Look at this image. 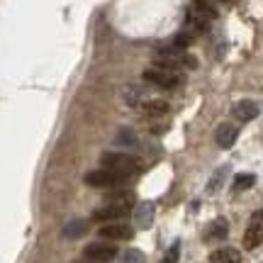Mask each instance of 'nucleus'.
Returning a JSON list of instances; mask_svg holds the SVG:
<instances>
[{
	"label": "nucleus",
	"mask_w": 263,
	"mask_h": 263,
	"mask_svg": "<svg viewBox=\"0 0 263 263\" xmlns=\"http://www.w3.org/2000/svg\"><path fill=\"white\" fill-rule=\"evenodd\" d=\"M232 112H234V117L239 122H251V120L258 117V105H256L254 100H239Z\"/></svg>",
	"instance_id": "6e6552de"
},
{
	"label": "nucleus",
	"mask_w": 263,
	"mask_h": 263,
	"mask_svg": "<svg viewBox=\"0 0 263 263\" xmlns=\"http://www.w3.org/2000/svg\"><path fill=\"white\" fill-rule=\"evenodd\" d=\"M229 234V224H227V219H215L212 224L207 227V232H205V239L207 241H219V239H224V236Z\"/></svg>",
	"instance_id": "9d476101"
},
{
	"label": "nucleus",
	"mask_w": 263,
	"mask_h": 263,
	"mask_svg": "<svg viewBox=\"0 0 263 263\" xmlns=\"http://www.w3.org/2000/svg\"><path fill=\"white\" fill-rule=\"evenodd\" d=\"M178 256H180V244L176 241V244H173L168 251H166V256L161 258V263H178Z\"/></svg>",
	"instance_id": "6ab92c4d"
},
{
	"label": "nucleus",
	"mask_w": 263,
	"mask_h": 263,
	"mask_svg": "<svg viewBox=\"0 0 263 263\" xmlns=\"http://www.w3.org/2000/svg\"><path fill=\"white\" fill-rule=\"evenodd\" d=\"M254 183H256V176H251V173H239L234 178V183H232V190H234V193H244V190H249Z\"/></svg>",
	"instance_id": "2eb2a0df"
},
{
	"label": "nucleus",
	"mask_w": 263,
	"mask_h": 263,
	"mask_svg": "<svg viewBox=\"0 0 263 263\" xmlns=\"http://www.w3.org/2000/svg\"><path fill=\"white\" fill-rule=\"evenodd\" d=\"M193 3H195L197 15H202V17H207V20L217 17V10H215V5H212L210 0H193Z\"/></svg>",
	"instance_id": "dca6fc26"
},
{
	"label": "nucleus",
	"mask_w": 263,
	"mask_h": 263,
	"mask_svg": "<svg viewBox=\"0 0 263 263\" xmlns=\"http://www.w3.org/2000/svg\"><path fill=\"white\" fill-rule=\"evenodd\" d=\"M76 263H95V261H76Z\"/></svg>",
	"instance_id": "5701e85b"
},
{
	"label": "nucleus",
	"mask_w": 263,
	"mask_h": 263,
	"mask_svg": "<svg viewBox=\"0 0 263 263\" xmlns=\"http://www.w3.org/2000/svg\"><path fill=\"white\" fill-rule=\"evenodd\" d=\"M188 25H193V27H195L197 32H205V22L197 17L195 12H188Z\"/></svg>",
	"instance_id": "412c9836"
},
{
	"label": "nucleus",
	"mask_w": 263,
	"mask_h": 263,
	"mask_svg": "<svg viewBox=\"0 0 263 263\" xmlns=\"http://www.w3.org/2000/svg\"><path fill=\"white\" fill-rule=\"evenodd\" d=\"M210 263H241V256L236 249H217L210 256Z\"/></svg>",
	"instance_id": "9b49d317"
},
{
	"label": "nucleus",
	"mask_w": 263,
	"mask_h": 263,
	"mask_svg": "<svg viewBox=\"0 0 263 263\" xmlns=\"http://www.w3.org/2000/svg\"><path fill=\"white\" fill-rule=\"evenodd\" d=\"M151 219H154V205H149V202H144V205H139V210H137V227H149Z\"/></svg>",
	"instance_id": "4468645a"
},
{
	"label": "nucleus",
	"mask_w": 263,
	"mask_h": 263,
	"mask_svg": "<svg viewBox=\"0 0 263 263\" xmlns=\"http://www.w3.org/2000/svg\"><path fill=\"white\" fill-rule=\"evenodd\" d=\"M144 81L151 85H159V88H166V90H173L183 83V76L180 71H171V68H161V66H151L144 71Z\"/></svg>",
	"instance_id": "7ed1b4c3"
},
{
	"label": "nucleus",
	"mask_w": 263,
	"mask_h": 263,
	"mask_svg": "<svg viewBox=\"0 0 263 263\" xmlns=\"http://www.w3.org/2000/svg\"><path fill=\"white\" fill-rule=\"evenodd\" d=\"M144 112L149 115V117H163V115L168 112V103H166V100H159V98L146 100V103H144Z\"/></svg>",
	"instance_id": "f8f14e48"
},
{
	"label": "nucleus",
	"mask_w": 263,
	"mask_h": 263,
	"mask_svg": "<svg viewBox=\"0 0 263 263\" xmlns=\"http://www.w3.org/2000/svg\"><path fill=\"white\" fill-rule=\"evenodd\" d=\"M261 244H263V210H258V212L251 215L249 227H246V232H244V249L254 251Z\"/></svg>",
	"instance_id": "423d86ee"
},
{
	"label": "nucleus",
	"mask_w": 263,
	"mask_h": 263,
	"mask_svg": "<svg viewBox=\"0 0 263 263\" xmlns=\"http://www.w3.org/2000/svg\"><path fill=\"white\" fill-rule=\"evenodd\" d=\"M122 263H146V258H144V254H141L139 249H129V251L124 254Z\"/></svg>",
	"instance_id": "a211bd4d"
},
{
	"label": "nucleus",
	"mask_w": 263,
	"mask_h": 263,
	"mask_svg": "<svg viewBox=\"0 0 263 263\" xmlns=\"http://www.w3.org/2000/svg\"><path fill=\"white\" fill-rule=\"evenodd\" d=\"M117 144H122V146H137V144H139V139H137V134H134V132H129V129H122L120 132V137H117Z\"/></svg>",
	"instance_id": "f3484780"
},
{
	"label": "nucleus",
	"mask_w": 263,
	"mask_h": 263,
	"mask_svg": "<svg viewBox=\"0 0 263 263\" xmlns=\"http://www.w3.org/2000/svg\"><path fill=\"white\" fill-rule=\"evenodd\" d=\"M100 236L105 241H127L134 236V229L124 222H107V224L100 227Z\"/></svg>",
	"instance_id": "0eeeda50"
},
{
	"label": "nucleus",
	"mask_w": 263,
	"mask_h": 263,
	"mask_svg": "<svg viewBox=\"0 0 263 263\" xmlns=\"http://www.w3.org/2000/svg\"><path fill=\"white\" fill-rule=\"evenodd\" d=\"M85 258L95 263H110L117 258V246L115 241H93V244L85 246Z\"/></svg>",
	"instance_id": "39448f33"
},
{
	"label": "nucleus",
	"mask_w": 263,
	"mask_h": 263,
	"mask_svg": "<svg viewBox=\"0 0 263 263\" xmlns=\"http://www.w3.org/2000/svg\"><path fill=\"white\" fill-rule=\"evenodd\" d=\"M132 207H134V200H132L129 195H117L112 197L107 205L98 207L93 212V222H117V219H122V217H127L132 212Z\"/></svg>",
	"instance_id": "f03ea898"
},
{
	"label": "nucleus",
	"mask_w": 263,
	"mask_h": 263,
	"mask_svg": "<svg viewBox=\"0 0 263 263\" xmlns=\"http://www.w3.org/2000/svg\"><path fill=\"white\" fill-rule=\"evenodd\" d=\"M100 163H103V168L120 173L124 178H132V176H137L141 171V161L137 156H132V154H122V151H107V154H103Z\"/></svg>",
	"instance_id": "f257e3e1"
},
{
	"label": "nucleus",
	"mask_w": 263,
	"mask_h": 263,
	"mask_svg": "<svg viewBox=\"0 0 263 263\" xmlns=\"http://www.w3.org/2000/svg\"><path fill=\"white\" fill-rule=\"evenodd\" d=\"M190 42H193V32H178V37H176L173 44H176L178 49H185Z\"/></svg>",
	"instance_id": "aec40b11"
},
{
	"label": "nucleus",
	"mask_w": 263,
	"mask_h": 263,
	"mask_svg": "<svg viewBox=\"0 0 263 263\" xmlns=\"http://www.w3.org/2000/svg\"><path fill=\"white\" fill-rule=\"evenodd\" d=\"M224 173H227V166H224V168H219V173H215L212 183L207 185V188H210V193H215V188H219V183H222V176H224Z\"/></svg>",
	"instance_id": "4be33fe9"
},
{
	"label": "nucleus",
	"mask_w": 263,
	"mask_h": 263,
	"mask_svg": "<svg viewBox=\"0 0 263 263\" xmlns=\"http://www.w3.org/2000/svg\"><path fill=\"white\" fill-rule=\"evenodd\" d=\"M219 3H232V0H219Z\"/></svg>",
	"instance_id": "b1692460"
},
{
	"label": "nucleus",
	"mask_w": 263,
	"mask_h": 263,
	"mask_svg": "<svg viewBox=\"0 0 263 263\" xmlns=\"http://www.w3.org/2000/svg\"><path fill=\"white\" fill-rule=\"evenodd\" d=\"M85 183L93 185V188H120V185L127 183V178L120 176V173H112V171H107V168H100V171H90V173L85 176Z\"/></svg>",
	"instance_id": "20e7f679"
},
{
	"label": "nucleus",
	"mask_w": 263,
	"mask_h": 263,
	"mask_svg": "<svg viewBox=\"0 0 263 263\" xmlns=\"http://www.w3.org/2000/svg\"><path fill=\"white\" fill-rule=\"evenodd\" d=\"M236 127L234 124H219L215 132V141H217V146H222V149H229L232 144L236 141Z\"/></svg>",
	"instance_id": "1a4fd4ad"
},
{
	"label": "nucleus",
	"mask_w": 263,
	"mask_h": 263,
	"mask_svg": "<svg viewBox=\"0 0 263 263\" xmlns=\"http://www.w3.org/2000/svg\"><path fill=\"white\" fill-rule=\"evenodd\" d=\"M88 232V222L85 219H73V222H68L64 229V236L66 239H78V236H83Z\"/></svg>",
	"instance_id": "ddd939ff"
}]
</instances>
